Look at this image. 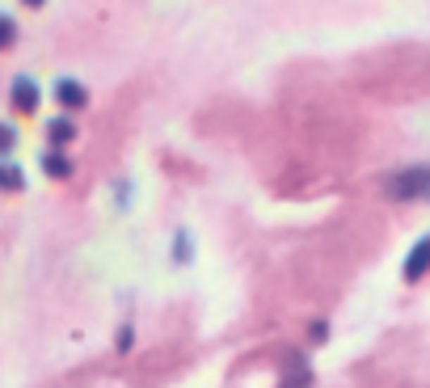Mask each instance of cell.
Here are the masks:
<instances>
[{"mask_svg":"<svg viewBox=\"0 0 430 388\" xmlns=\"http://www.w3.org/2000/svg\"><path fill=\"white\" fill-rule=\"evenodd\" d=\"M55 97H59L63 106H84V101H89L84 89H80L76 80H59V85H55Z\"/></svg>","mask_w":430,"mask_h":388,"instance_id":"obj_4","label":"cell"},{"mask_svg":"<svg viewBox=\"0 0 430 388\" xmlns=\"http://www.w3.org/2000/svg\"><path fill=\"white\" fill-rule=\"evenodd\" d=\"M426 270H430V237H426V241H418V245H414V254L405 258V279L414 283V279H422Z\"/></svg>","mask_w":430,"mask_h":388,"instance_id":"obj_3","label":"cell"},{"mask_svg":"<svg viewBox=\"0 0 430 388\" xmlns=\"http://www.w3.org/2000/svg\"><path fill=\"white\" fill-rule=\"evenodd\" d=\"M42 169H46L51 177H68V173H72V161H68L63 152H51V156L42 161Z\"/></svg>","mask_w":430,"mask_h":388,"instance_id":"obj_5","label":"cell"},{"mask_svg":"<svg viewBox=\"0 0 430 388\" xmlns=\"http://www.w3.org/2000/svg\"><path fill=\"white\" fill-rule=\"evenodd\" d=\"M13 38H17L13 21H8V17H0V51H4V46H13Z\"/></svg>","mask_w":430,"mask_h":388,"instance_id":"obj_7","label":"cell"},{"mask_svg":"<svg viewBox=\"0 0 430 388\" xmlns=\"http://www.w3.org/2000/svg\"><path fill=\"white\" fill-rule=\"evenodd\" d=\"M72 135H76V127H72L68 118H55V123H51V139H55V144H63V139H72Z\"/></svg>","mask_w":430,"mask_h":388,"instance_id":"obj_6","label":"cell"},{"mask_svg":"<svg viewBox=\"0 0 430 388\" xmlns=\"http://www.w3.org/2000/svg\"><path fill=\"white\" fill-rule=\"evenodd\" d=\"M384 186H388L393 199H418V194H430V169H405V173H393Z\"/></svg>","mask_w":430,"mask_h":388,"instance_id":"obj_1","label":"cell"},{"mask_svg":"<svg viewBox=\"0 0 430 388\" xmlns=\"http://www.w3.org/2000/svg\"><path fill=\"white\" fill-rule=\"evenodd\" d=\"M13 106H17L21 114H34V110H38V85H34L30 76H17V80H13Z\"/></svg>","mask_w":430,"mask_h":388,"instance_id":"obj_2","label":"cell"},{"mask_svg":"<svg viewBox=\"0 0 430 388\" xmlns=\"http://www.w3.org/2000/svg\"><path fill=\"white\" fill-rule=\"evenodd\" d=\"M13 144H17L13 127H4V123H0V152H13Z\"/></svg>","mask_w":430,"mask_h":388,"instance_id":"obj_8","label":"cell"}]
</instances>
